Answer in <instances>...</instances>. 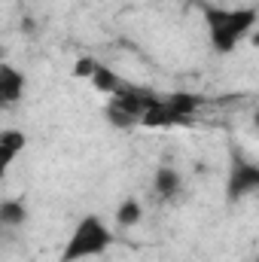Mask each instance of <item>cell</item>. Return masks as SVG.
<instances>
[{
  "label": "cell",
  "instance_id": "obj_1",
  "mask_svg": "<svg viewBox=\"0 0 259 262\" xmlns=\"http://www.w3.org/2000/svg\"><path fill=\"white\" fill-rule=\"evenodd\" d=\"M259 21V12L253 6H238V9H217L207 6L204 9V25H207V37L210 46L217 52H232Z\"/></svg>",
  "mask_w": 259,
  "mask_h": 262
},
{
  "label": "cell",
  "instance_id": "obj_2",
  "mask_svg": "<svg viewBox=\"0 0 259 262\" xmlns=\"http://www.w3.org/2000/svg\"><path fill=\"white\" fill-rule=\"evenodd\" d=\"M110 244H113V235L104 226V220L101 216H85V220H79V226L67 238L64 250H61V262H82L89 256H101Z\"/></svg>",
  "mask_w": 259,
  "mask_h": 262
},
{
  "label": "cell",
  "instance_id": "obj_3",
  "mask_svg": "<svg viewBox=\"0 0 259 262\" xmlns=\"http://www.w3.org/2000/svg\"><path fill=\"white\" fill-rule=\"evenodd\" d=\"M256 189H259V165L250 162V159H244L241 152H235L229 177H226V201L229 204L244 201L247 195H253Z\"/></svg>",
  "mask_w": 259,
  "mask_h": 262
},
{
  "label": "cell",
  "instance_id": "obj_4",
  "mask_svg": "<svg viewBox=\"0 0 259 262\" xmlns=\"http://www.w3.org/2000/svg\"><path fill=\"white\" fill-rule=\"evenodd\" d=\"M25 98V73L15 70L9 61L0 64V104L3 107H12Z\"/></svg>",
  "mask_w": 259,
  "mask_h": 262
},
{
  "label": "cell",
  "instance_id": "obj_5",
  "mask_svg": "<svg viewBox=\"0 0 259 262\" xmlns=\"http://www.w3.org/2000/svg\"><path fill=\"white\" fill-rule=\"evenodd\" d=\"M153 189H156V198L159 201H174V198L183 192V174L171 165H162L153 177Z\"/></svg>",
  "mask_w": 259,
  "mask_h": 262
},
{
  "label": "cell",
  "instance_id": "obj_6",
  "mask_svg": "<svg viewBox=\"0 0 259 262\" xmlns=\"http://www.w3.org/2000/svg\"><path fill=\"white\" fill-rule=\"evenodd\" d=\"M143 125L146 128H174V125H189V119H183L180 113H174L165 104V98H159V104L143 116Z\"/></svg>",
  "mask_w": 259,
  "mask_h": 262
},
{
  "label": "cell",
  "instance_id": "obj_7",
  "mask_svg": "<svg viewBox=\"0 0 259 262\" xmlns=\"http://www.w3.org/2000/svg\"><path fill=\"white\" fill-rule=\"evenodd\" d=\"M25 223H28V207H25V201H21V198H6V201L0 204V226L18 229V226H25Z\"/></svg>",
  "mask_w": 259,
  "mask_h": 262
},
{
  "label": "cell",
  "instance_id": "obj_8",
  "mask_svg": "<svg viewBox=\"0 0 259 262\" xmlns=\"http://www.w3.org/2000/svg\"><path fill=\"white\" fill-rule=\"evenodd\" d=\"M21 149H25V134H21V131L6 128L0 134V165H3V168H9L12 159H15Z\"/></svg>",
  "mask_w": 259,
  "mask_h": 262
},
{
  "label": "cell",
  "instance_id": "obj_9",
  "mask_svg": "<svg viewBox=\"0 0 259 262\" xmlns=\"http://www.w3.org/2000/svg\"><path fill=\"white\" fill-rule=\"evenodd\" d=\"M165 104H168L174 113H180L183 119H192L195 110H198V104H201V98L192 95V92H174V95L165 98Z\"/></svg>",
  "mask_w": 259,
  "mask_h": 262
},
{
  "label": "cell",
  "instance_id": "obj_10",
  "mask_svg": "<svg viewBox=\"0 0 259 262\" xmlns=\"http://www.w3.org/2000/svg\"><path fill=\"white\" fill-rule=\"evenodd\" d=\"M89 79H92V85H95L98 92H107V95H116V92L122 89L119 76H116L107 64H101V61L95 64V70H92V76H89Z\"/></svg>",
  "mask_w": 259,
  "mask_h": 262
},
{
  "label": "cell",
  "instance_id": "obj_11",
  "mask_svg": "<svg viewBox=\"0 0 259 262\" xmlns=\"http://www.w3.org/2000/svg\"><path fill=\"white\" fill-rule=\"evenodd\" d=\"M140 216H143V204H140L137 198H125V201L116 207V223H119L122 229L137 226V223H140Z\"/></svg>",
  "mask_w": 259,
  "mask_h": 262
},
{
  "label": "cell",
  "instance_id": "obj_12",
  "mask_svg": "<svg viewBox=\"0 0 259 262\" xmlns=\"http://www.w3.org/2000/svg\"><path fill=\"white\" fill-rule=\"evenodd\" d=\"M104 116H107V122H110L113 128H122V131H128V128L137 125V119H131L125 110H119V107H113V104L104 107Z\"/></svg>",
  "mask_w": 259,
  "mask_h": 262
},
{
  "label": "cell",
  "instance_id": "obj_13",
  "mask_svg": "<svg viewBox=\"0 0 259 262\" xmlns=\"http://www.w3.org/2000/svg\"><path fill=\"white\" fill-rule=\"evenodd\" d=\"M95 64H98L95 58H82L79 64L73 67V73H76V76H92V70H95Z\"/></svg>",
  "mask_w": 259,
  "mask_h": 262
},
{
  "label": "cell",
  "instance_id": "obj_14",
  "mask_svg": "<svg viewBox=\"0 0 259 262\" xmlns=\"http://www.w3.org/2000/svg\"><path fill=\"white\" fill-rule=\"evenodd\" d=\"M253 128L259 131V110H256V113H253Z\"/></svg>",
  "mask_w": 259,
  "mask_h": 262
},
{
  "label": "cell",
  "instance_id": "obj_15",
  "mask_svg": "<svg viewBox=\"0 0 259 262\" xmlns=\"http://www.w3.org/2000/svg\"><path fill=\"white\" fill-rule=\"evenodd\" d=\"M256 262H259V256H256Z\"/></svg>",
  "mask_w": 259,
  "mask_h": 262
}]
</instances>
